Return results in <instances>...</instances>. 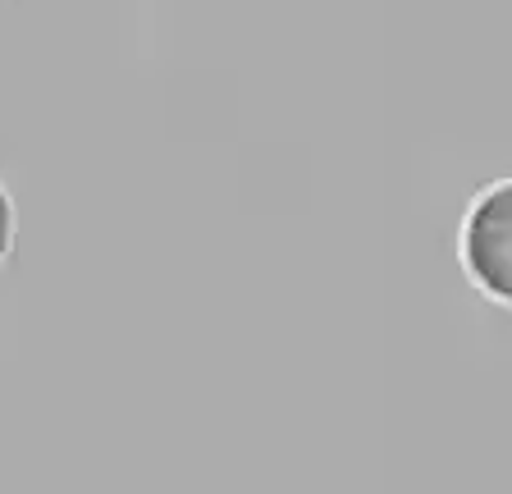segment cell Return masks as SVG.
I'll return each instance as SVG.
<instances>
[{"mask_svg": "<svg viewBox=\"0 0 512 494\" xmlns=\"http://www.w3.org/2000/svg\"><path fill=\"white\" fill-rule=\"evenodd\" d=\"M14 247H19V202H14V188L0 174V270L14 261Z\"/></svg>", "mask_w": 512, "mask_h": 494, "instance_id": "obj_2", "label": "cell"}, {"mask_svg": "<svg viewBox=\"0 0 512 494\" xmlns=\"http://www.w3.org/2000/svg\"><path fill=\"white\" fill-rule=\"evenodd\" d=\"M453 257L480 302L512 312V174H494L467 197L453 229Z\"/></svg>", "mask_w": 512, "mask_h": 494, "instance_id": "obj_1", "label": "cell"}]
</instances>
